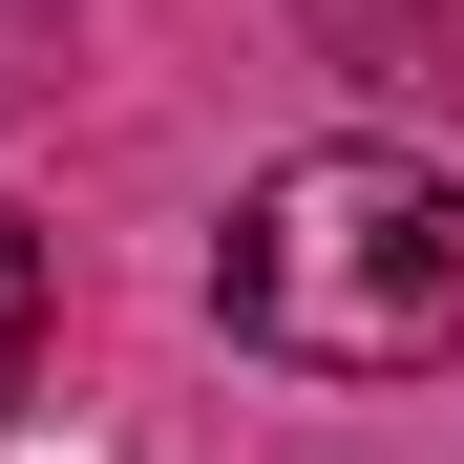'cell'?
<instances>
[{
  "mask_svg": "<svg viewBox=\"0 0 464 464\" xmlns=\"http://www.w3.org/2000/svg\"><path fill=\"white\" fill-rule=\"evenodd\" d=\"M211 317L295 380H401L464 338V190L422 148H295L211 232Z\"/></svg>",
  "mask_w": 464,
  "mask_h": 464,
  "instance_id": "obj_1",
  "label": "cell"
},
{
  "mask_svg": "<svg viewBox=\"0 0 464 464\" xmlns=\"http://www.w3.org/2000/svg\"><path fill=\"white\" fill-rule=\"evenodd\" d=\"M0 85H22V0H0Z\"/></svg>",
  "mask_w": 464,
  "mask_h": 464,
  "instance_id": "obj_4",
  "label": "cell"
},
{
  "mask_svg": "<svg viewBox=\"0 0 464 464\" xmlns=\"http://www.w3.org/2000/svg\"><path fill=\"white\" fill-rule=\"evenodd\" d=\"M22 380H43V232L0 211V401H22Z\"/></svg>",
  "mask_w": 464,
  "mask_h": 464,
  "instance_id": "obj_2",
  "label": "cell"
},
{
  "mask_svg": "<svg viewBox=\"0 0 464 464\" xmlns=\"http://www.w3.org/2000/svg\"><path fill=\"white\" fill-rule=\"evenodd\" d=\"M317 22H338V43H359V63H401V43H422V22H443V0H317Z\"/></svg>",
  "mask_w": 464,
  "mask_h": 464,
  "instance_id": "obj_3",
  "label": "cell"
}]
</instances>
